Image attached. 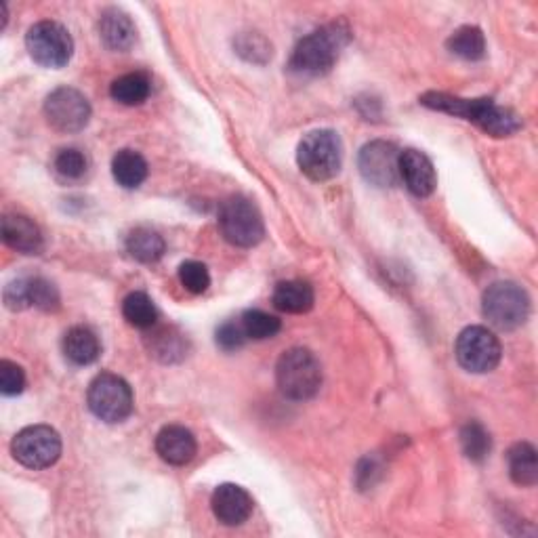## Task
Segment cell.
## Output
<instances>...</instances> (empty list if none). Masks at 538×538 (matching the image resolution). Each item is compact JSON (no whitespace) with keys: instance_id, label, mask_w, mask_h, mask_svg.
Wrapping results in <instances>:
<instances>
[{"instance_id":"6da1fadb","label":"cell","mask_w":538,"mask_h":538,"mask_svg":"<svg viewBox=\"0 0 538 538\" xmlns=\"http://www.w3.org/2000/svg\"><path fill=\"white\" fill-rule=\"evenodd\" d=\"M421 103L431 110L465 118L490 137H511L522 129L520 116L509 108L496 106L492 99H461L446 93H425Z\"/></svg>"},{"instance_id":"7a4b0ae2","label":"cell","mask_w":538,"mask_h":538,"mask_svg":"<svg viewBox=\"0 0 538 538\" xmlns=\"http://www.w3.org/2000/svg\"><path fill=\"white\" fill-rule=\"evenodd\" d=\"M349 28L343 22L326 24L301 38L291 55V72L299 76H322L335 68L341 51L349 43Z\"/></svg>"},{"instance_id":"3957f363","label":"cell","mask_w":538,"mask_h":538,"mask_svg":"<svg viewBox=\"0 0 538 538\" xmlns=\"http://www.w3.org/2000/svg\"><path fill=\"white\" fill-rule=\"evenodd\" d=\"M276 381L286 398L297 402L312 400L322 385V366L309 349L293 347L280 356Z\"/></svg>"},{"instance_id":"277c9868","label":"cell","mask_w":538,"mask_h":538,"mask_svg":"<svg viewBox=\"0 0 538 538\" xmlns=\"http://www.w3.org/2000/svg\"><path fill=\"white\" fill-rule=\"evenodd\" d=\"M297 162L305 177L320 183L330 181L339 175L343 164L341 137L330 129L307 133L297 148Z\"/></svg>"},{"instance_id":"5b68a950","label":"cell","mask_w":538,"mask_h":538,"mask_svg":"<svg viewBox=\"0 0 538 538\" xmlns=\"http://www.w3.org/2000/svg\"><path fill=\"white\" fill-rule=\"evenodd\" d=\"M87 402L93 415L106 423H122L129 419L135 406L131 385L112 372H101L91 381Z\"/></svg>"},{"instance_id":"8992f818","label":"cell","mask_w":538,"mask_h":538,"mask_svg":"<svg viewBox=\"0 0 538 538\" xmlns=\"http://www.w3.org/2000/svg\"><path fill=\"white\" fill-rule=\"evenodd\" d=\"M219 230L227 242L240 248H251L265 236V225L259 209L244 196H232L221 204Z\"/></svg>"},{"instance_id":"52a82bcc","label":"cell","mask_w":538,"mask_h":538,"mask_svg":"<svg viewBox=\"0 0 538 538\" xmlns=\"http://www.w3.org/2000/svg\"><path fill=\"white\" fill-rule=\"evenodd\" d=\"M482 312L492 326L515 330L524 326L530 316V299L522 286L513 282H496L484 293Z\"/></svg>"},{"instance_id":"ba28073f","label":"cell","mask_w":538,"mask_h":538,"mask_svg":"<svg viewBox=\"0 0 538 538\" xmlns=\"http://www.w3.org/2000/svg\"><path fill=\"white\" fill-rule=\"evenodd\" d=\"M26 49L38 66L57 70L70 64L74 40L64 26L47 19V22H38L28 30Z\"/></svg>"},{"instance_id":"9c48e42d","label":"cell","mask_w":538,"mask_h":538,"mask_svg":"<svg viewBox=\"0 0 538 538\" xmlns=\"http://www.w3.org/2000/svg\"><path fill=\"white\" fill-rule=\"evenodd\" d=\"M11 452L28 469H47L61 457V438L49 425H30L13 438Z\"/></svg>"},{"instance_id":"30bf717a","label":"cell","mask_w":538,"mask_h":538,"mask_svg":"<svg viewBox=\"0 0 538 538\" xmlns=\"http://www.w3.org/2000/svg\"><path fill=\"white\" fill-rule=\"evenodd\" d=\"M454 354L465 370L475 372V375H486L501 364L503 347L492 330L484 326H469L459 335Z\"/></svg>"},{"instance_id":"8fae6325","label":"cell","mask_w":538,"mask_h":538,"mask_svg":"<svg viewBox=\"0 0 538 538\" xmlns=\"http://www.w3.org/2000/svg\"><path fill=\"white\" fill-rule=\"evenodd\" d=\"M45 116L59 133H78L91 120V103L78 89L59 87L45 101Z\"/></svg>"},{"instance_id":"7c38bea8","label":"cell","mask_w":538,"mask_h":538,"mask_svg":"<svg viewBox=\"0 0 538 538\" xmlns=\"http://www.w3.org/2000/svg\"><path fill=\"white\" fill-rule=\"evenodd\" d=\"M358 167L370 185L391 188L400 181V150L389 141H370L360 150Z\"/></svg>"},{"instance_id":"4fadbf2b","label":"cell","mask_w":538,"mask_h":538,"mask_svg":"<svg viewBox=\"0 0 538 538\" xmlns=\"http://www.w3.org/2000/svg\"><path fill=\"white\" fill-rule=\"evenodd\" d=\"M253 496L238 484H221L211 499V509L223 526H242L253 513Z\"/></svg>"},{"instance_id":"5bb4252c","label":"cell","mask_w":538,"mask_h":538,"mask_svg":"<svg viewBox=\"0 0 538 538\" xmlns=\"http://www.w3.org/2000/svg\"><path fill=\"white\" fill-rule=\"evenodd\" d=\"M400 179L410 194H415L417 198H427L438 188V175L433 169V162L419 150L400 152Z\"/></svg>"},{"instance_id":"9a60e30c","label":"cell","mask_w":538,"mask_h":538,"mask_svg":"<svg viewBox=\"0 0 538 538\" xmlns=\"http://www.w3.org/2000/svg\"><path fill=\"white\" fill-rule=\"evenodd\" d=\"M196 438L190 429H185L181 425H169L160 429L156 436V452L158 457L175 467L188 465L196 457Z\"/></svg>"},{"instance_id":"2e32d148","label":"cell","mask_w":538,"mask_h":538,"mask_svg":"<svg viewBox=\"0 0 538 538\" xmlns=\"http://www.w3.org/2000/svg\"><path fill=\"white\" fill-rule=\"evenodd\" d=\"M3 240L22 255H38L43 251V232L26 215H7L3 219Z\"/></svg>"},{"instance_id":"e0dca14e","label":"cell","mask_w":538,"mask_h":538,"mask_svg":"<svg viewBox=\"0 0 538 538\" xmlns=\"http://www.w3.org/2000/svg\"><path fill=\"white\" fill-rule=\"evenodd\" d=\"M99 36L110 51L124 53L129 51L137 40V28L133 19L120 11V9H108L101 13L99 19Z\"/></svg>"},{"instance_id":"ac0fdd59","label":"cell","mask_w":538,"mask_h":538,"mask_svg":"<svg viewBox=\"0 0 538 538\" xmlns=\"http://www.w3.org/2000/svg\"><path fill=\"white\" fill-rule=\"evenodd\" d=\"M64 354L76 366H89L101 356V343L89 326H74L64 337Z\"/></svg>"},{"instance_id":"d6986e66","label":"cell","mask_w":538,"mask_h":538,"mask_svg":"<svg viewBox=\"0 0 538 538\" xmlns=\"http://www.w3.org/2000/svg\"><path fill=\"white\" fill-rule=\"evenodd\" d=\"M272 301L284 314H307L314 307L316 295L312 284L303 280H286L276 286Z\"/></svg>"},{"instance_id":"ffe728a7","label":"cell","mask_w":538,"mask_h":538,"mask_svg":"<svg viewBox=\"0 0 538 538\" xmlns=\"http://www.w3.org/2000/svg\"><path fill=\"white\" fill-rule=\"evenodd\" d=\"M148 330H152V335L146 339L150 354L160 362H179L181 358L188 356V341H185L177 328L152 326Z\"/></svg>"},{"instance_id":"44dd1931","label":"cell","mask_w":538,"mask_h":538,"mask_svg":"<svg viewBox=\"0 0 538 538\" xmlns=\"http://www.w3.org/2000/svg\"><path fill=\"white\" fill-rule=\"evenodd\" d=\"M112 175L122 188L135 190L148 179V162L135 150H120L112 160Z\"/></svg>"},{"instance_id":"7402d4cb","label":"cell","mask_w":538,"mask_h":538,"mask_svg":"<svg viewBox=\"0 0 538 538\" xmlns=\"http://www.w3.org/2000/svg\"><path fill=\"white\" fill-rule=\"evenodd\" d=\"M124 246H127V253L139 263H156L167 251L164 238L152 227H135L127 236Z\"/></svg>"},{"instance_id":"603a6c76","label":"cell","mask_w":538,"mask_h":538,"mask_svg":"<svg viewBox=\"0 0 538 538\" xmlns=\"http://www.w3.org/2000/svg\"><path fill=\"white\" fill-rule=\"evenodd\" d=\"M507 463H509L511 480L517 486L530 488L538 482V461H536V450L532 444L528 442L515 444L507 454Z\"/></svg>"},{"instance_id":"cb8c5ba5","label":"cell","mask_w":538,"mask_h":538,"mask_svg":"<svg viewBox=\"0 0 538 538\" xmlns=\"http://www.w3.org/2000/svg\"><path fill=\"white\" fill-rule=\"evenodd\" d=\"M152 93V80L143 72H131L116 78L110 87V95L122 106H141Z\"/></svg>"},{"instance_id":"d4e9b609","label":"cell","mask_w":538,"mask_h":538,"mask_svg":"<svg viewBox=\"0 0 538 538\" xmlns=\"http://www.w3.org/2000/svg\"><path fill=\"white\" fill-rule=\"evenodd\" d=\"M446 47L452 55H457L461 59L478 61L486 55V38L480 28L463 26L448 38Z\"/></svg>"},{"instance_id":"484cf974","label":"cell","mask_w":538,"mask_h":538,"mask_svg":"<svg viewBox=\"0 0 538 538\" xmlns=\"http://www.w3.org/2000/svg\"><path fill=\"white\" fill-rule=\"evenodd\" d=\"M122 316L131 326L148 330L158 322V309L146 293H131L122 301Z\"/></svg>"},{"instance_id":"4316f807","label":"cell","mask_w":538,"mask_h":538,"mask_svg":"<svg viewBox=\"0 0 538 538\" xmlns=\"http://www.w3.org/2000/svg\"><path fill=\"white\" fill-rule=\"evenodd\" d=\"M240 324L244 328L246 337L255 341L272 339L280 333V328H282V322L276 316L261 312V309H248V312L242 314Z\"/></svg>"},{"instance_id":"83f0119b","label":"cell","mask_w":538,"mask_h":538,"mask_svg":"<svg viewBox=\"0 0 538 538\" xmlns=\"http://www.w3.org/2000/svg\"><path fill=\"white\" fill-rule=\"evenodd\" d=\"M461 446H463V452H465L467 459H471L475 463H482L492 448L490 433L484 429V425L471 421L461 429Z\"/></svg>"},{"instance_id":"f1b7e54d","label":"cell","mask_w":538,"mask_h":538,"mask_svg":"<svg viewBox=\"0 0 538 538\" xmlns=\"http://www.w3.org/2000/svg\"><path fill=\"white\" fill-rule=\"evenodd\" d=\"M28 301L43 312H55L59 309L61 297L53 282L45 278H28Z\"/></svg>"},{"instance_id":"f546056e","label":"cell","mask_w":538,"mask_h":538,"mask_svg":"<svg viewBox=\"0 0 538 538\" xmlns=\"http://www.w3.org/2000/svg\"><path fill=\"white\" fill-rule=\"evenodd\" d=\"M179 280H181L185 291H190L194 295L206 293L211 286L209 269H206V265L200 261H185L179 267Z\"/></svg>"},{"instance_id":"4dcf8cb0","label":"cell","mask_w":538,"mask_h":538,"mask_svg":"<svg viewBox=\"0 0 538 538\" xmlns=\"http://www.w3.org/2000/svg\"><path fill=\"white\" fill-rule=\"evenodd\" d=\"M55 171L57 175H61L64 179H80L82 175L87 173V156L82 154L80 150L76 148H66L61 150L57 156H55Z\"/></svg>"},{"instance_id":"1f68e13d","label":"cell","mask_w":538,"mask_h":538,"mask_svg":"<svg viewBox=\"0 0 538 538\" xmlns=\"http://www.w3.org/2000/svg\"><path fill=\"white\" fill-rule=\"evenodd\" d=\"M24 387H26L24 368L11 360L0 362V391H3L5 396H17V393L24 391Z\"/></svg>"},{"instance_id":"d6a6232c","label":"cell","mask_w":538,"mask_h":538,"mask_svg":"<svg viewBox=\"0 0 538 538\" xmlns=\"http://www.w3.org/2000/svg\"><path fill=\"white\" fill-rule=\"evenodd\" d=\"M248 341L244 328L240 324V320H230L225 322L217 328V345L223 349V351H236L240 349L244 343Z\"/></svg>"},{"instance_id":"836d02e7","label":"cell","mask_w":538,"mask_h":538,"mask_svg":"<svg viewBox=\"0 0 538 538\" xmlns=\"http://www.w3.org/2000/svg\"><path fill=\"white\" fill-rule=\"evenodd\" d=\"M5 305L11 309V312H19V309L30 307L28 278H19L5 288Z\"/></svg>"}]
</instances>
